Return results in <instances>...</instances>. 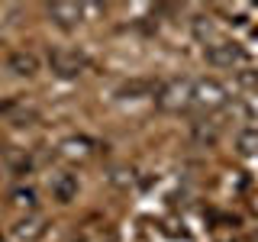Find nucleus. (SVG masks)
Listing matches in <instances>:
<instances>
[{"label":"nucleus","instance_id":"obj_1","mask_svg":"<svg viewBox=\"0 0 258 242\" xmlns=\"http://www.w3.org/2000/svg\"><path fill=\"white\" fill-rule=\"evenodd\" d=\"M229 103V91L226 84H220L216 78H200L190 84V107H200V110H220Z\"/></svg>","mask_w":258,"mask_h":242},{"label":"nucleus","instance_id":"obj_2","mask_svg":"<svg viewBox=\"0 0 258 242\" xmlns=\"http://www.w3.org/2000/svg\"><path fill=\"white\" fill-rule=\"evenodd\" d=\"M48 68H52L55 78L75 81L87 68V58L81 52H75V48H55V52H48Z\"/></svg>","mask_w":258,"mask_h":242},{"label":"nucleus","instance_id":"obj_3","mask_svg":"<svg viewBox=\"0 0 258 242\" xmlns=\"http://www.w3.org/2000/svg\"><path fill=\"white\" fill-rule=\"evenodd\" d=\"M58 155L68 161H78V165H87V161H94L100 155V142H94L91 136H68L58 145Z\"/></svg>","mask_w":258,"mask_h":242},{"label":"nucleus","instance_id":"obj_4","mask_svg":"<svg viewBox=\"0 0 258 242\" xmlns=\"http://www.w3.org/2000/svg\"><path fill=\"white\" fill-rule=\"evenodd\" d=\"M158 107L168 110V113H181L190 107V81H171L158 91Z\"/></svg>","mask_w":258,"mask_h":242},{"label":"nucleus","instance_id":"obj_5","mask_svg":"<svg viewBox=\"0 0 258 242\" xmlns=\"http://www.w3.org/2000/svg\"><path fill=\"white\" fill-rule=\"evenodd\" d=\"M248 55L239 42H229V39H220V42L207 45V62L216 65V68H232V65H242Z\"/></svg>","mask_w":258,"mask_h":242},{"label":"nucleus","instance_id":"obj_6","mask_svg":"<svg viewBox=\"0 0 258 242\" xmlns=\"http://www.w3.org/2000/svg\"><path fill=\"white\" fill-rule=\"evenodd\" d=\"M45 232H48V220L39 216V213H26L10 226V236L16 242H42Z\"/></svg>","mask_w":258,"mask_h":242},{"label":"nucleus","instance_id":"obj_7","mask_svg":"<svg viewBox=\"0 0 258 242\" xmlns=\"http://www.w3.org/2000/svg\"><path fill=\"white\" fill-rule=\"evenodd\" d=\"M87 7L84 4H71V0H58V4H48V20L61 29H75L78 23H84Z\"/></svg>","mask_w":258,"mask_h":242},{"label":"nucleus","instance_id":"obj_8","mask_svg":"<svg viewBox=\"0 0 258 242\" xmlns=\"http://www.w3.org/2000/svg\"><path fill=\"white\" fill-rule=\"evenodd\" d=\"M48 191H52V200L58 204H71L78 197V177L71 171H55L48 177Z\"/></svg>","mask_w":258,"mask_h":242},{"label":"nucleus","instance_id":"obj_9","mask_svg":"<svg viewBox=\"0 0 258 242\" xmlns=\"http://www.w3.org/2000/svg\"><path fill=\"white\" fill-rule=\"evenodd\" d=\"M7 68H10L13 75H20V78H32L39 71V58L32 52H13L10 58H7Z\"/></svg>","mask_w":258,"mask_h":242},{"label":"nucleus","instance_id":"obj_10","mask_svg":"<svg viewBox=\"0 0 258 242\" xmlns=\"http://www.w3.org/2000/svg\"><path fill=\"white\" fill-rule=\"evenodd\" d=\"M236 149H239V155H245V158H252L258 155V129H242V133L236 136Z\"/></svg>","mask_w":258,"mask_h":242},{"label":"nucleus","instance_id":"obj_11","mask_svg":"<svg viewBox=\"0 0 258 242\" xmlns=\"http://www.w3.org/2000/svg\"><path fill=\"white\" fill-rule=\"evenodd\" d=\"M194 36H197L204 45H213V42H220V36H216L213 23H207L204 16H197V20H194Z\"/></svg>","mask_w":258,"mask_h":242},{"label":"nucleus","instance_id":"obj_12","mask_svg":"<svg viewBox=\"0 0 258 242\" xmlns=\"http://www.w3.org/2000/svg\"><path fill=\"white\" fill-rule=\"evenodd\" d=\"M10 204L23 207V210H36V191H32V188H16L10 194Z\"/></svg>","mask_w":258,"mask_h":242},{"label":"nucleus","instance_id":"obj_13","mask_svg":"<svg viewBox=\"0 0 258 242\" xmlns=\"http://www.w3.org/2000/svg\"><path fill=\"white\" fill-rule=\"evenodd\" d=\"M116 94H119V97H139V94H152V84H149V81H129V84H123Z\"/></svg>","mask_w":258,"mask_h":242},{"label":"nucleus","instance_id":"obj_14","mask_svg":"<svg viewBox=\"0 0 258 242\" xmlns=\"http://www.w3.org/2000/svg\"><path fill=\"white\" fill-rule=\"evenodd\" d=\"M7 161H10L16 171H29V165H32L26 152H7Z\"/></svg>","mask_w":258,"mask_h":242},{"label":"nucleus","instance_id":"obj_15","mask_svg":"<svg viewBox=\"0 0 258 242\" xmlns=\"http://www.w3.org/2000/svg\"><path fill=\"white\" fill-rule=\"evenodd\" d=\"M239 81L245 87H252V91H258V71H239Z\"/></svg>","mask_w":258,"mask_h":242},{"label":"nucleus","instance_id":"obj_16","mask_svg":"<svg viewBox=\"0 0 258 242\" xmlns=\"http://www.w3.org/2000/svg\"><path fill=\"white\" fill-rule=\"evenodd\" d=\"M110 242H119V239H110Z\"/></svg>","mask_w":258,"mask_h":242},{"label":"nucleus","instance_id":"obj_17","mask_svg":"<svg viewBox=\"0 0 258 242\" xmlns=\"http://www.w3.org/2000/svg\"><path fill=\"white\" fill-rule=\"evenodd\" d=\"M0 242H4V236H0Z\"/></svg>","mask_w":258,"mask_h":242}]
</instances>
